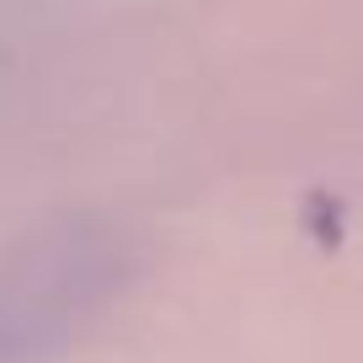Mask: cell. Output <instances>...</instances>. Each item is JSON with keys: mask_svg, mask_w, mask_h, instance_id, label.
<instances>
[{"mask_svg": "<svg viewBox=\"0 0 363 363\" xmlns=\"http://www.w3.org/2000/svg\"><path fill=\"white\" fill-rule=\"evenodd\" d=\"M145 246L102 208H59L0 246V363H65L134 289Z\"/></svg>", "mask_w": 363, "mask_h": 363, "instance_id": "6da1fadb", "label": "cell"}]
</instances>
